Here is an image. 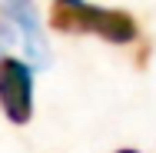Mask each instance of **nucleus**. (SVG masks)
<instances>
[{
    "mask_svg": "<svg viewBox=\"0 0 156 153\" xmlns=\"http://www.w3.org/2000/svg\"><path fill=\"white\" fill-rule=\"evenodd\" d=\"M93 17L96 3L90 0H50L47 20L57 33H93Z\"/></svg>",
    "mask_w": 156,
    "mask_h": 153,
    "instance_id": "3",
    "label": "nucleus"
},
{
    "mask_svg": "<svg viewBox=\"0 0 156 153\" xmlns=\"http://www.w3.org/2000/svg\"><path fill=\"white\" fill-rule=\"evenodd\" d=\"M0 110L13 126L33 120V67L20 57H0Z\"/></svg>",
    "mask_w": 156,
    "mask_h": 153,
    "instance_id": "1",
    "label": "nucleus"
},
{
    "mask_svg": "<svg viewBox=\"0 0 156 153\" xmlns=\"http://www.w3.org/2000/svg\"><path fill=\"white\" fill-rule=\"evenodd\" d=\"M3 17L23 33V43H27V53H30L33 63H47L50 60L47 40L40 37V13H37V3H33V0H7V3H3Z\"/></svg>",
    "mask_w": 156,
    "mask_h": 153,
    "instance_id": "2",
    "label": "nucleus"
},
{
    "mask_svg": "<svg viewBox=\"0 0 156 153\" xmlns=\"http://www.w3.org/2000/svg\"><path fill=\"white\" fill-rule=\"evenodd\" d=\"M113 153H140V150H133V147H123V150H113Z\"/></svg>",
    "mask_w": 156,
    "mask_h": 153,
    "instance_id": "5",
    "label": "nucleus"
},
{
    "mask_svg": "<svg viewBox=\"0 0 156 153\" xmlns=\"http://www.w3.org/2000/svg\"><path fill=\"white\" fill-rule=\"evenodd\" d=\"M93 33L106 43H116V47H126L140 37V24L129 10H120V7H96L93 17Z\"/></svg>",
    "mask_w": 156,
    "mask_h": 153,
    "instance_id": "4",
    "label": "nucleus"
}]
</instances>
